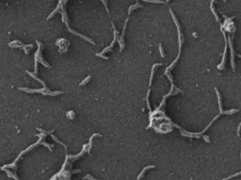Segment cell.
<instances>
[{
  "label": "cell",
  "mask_w": 241,
  "mask_h": 180,
  "mask_svg": "<svg viewBox=\"0 0 241 180\" xmlns=\"http://www.w3.org/2000/svg\"><path fill=\"white\" fill-rule=\"evenodd\" d=\"M138 8H142V5H140V4H138V3H136L135 5H133V6H130L129 9H128V15L131 14V11L132 10H134V9H138Z\"/></svg>",
  "instance_id": "6"
},
{
  "label": "cell",
  "mask_w": 241,
  "mask_h": 180,
  "mask_svg": "<svg viewBox=\"0 0 241 180\" xmlns=\"http://www.w3.org/2000/svg\"><path fill=\"white\" fill-rule=\"evenodd\" d=\"M224 1H226V0H224Z\"/></svg>",
  "instance_id": "17"
},
{
  "label": "cell",
  "mask_w": 241,
  "mask_h": 180,
  "mask_svg": "<svg viewBox=\"0 0 241 180\" xmlns=\"http://www.w3.org/2000/svg\"><path fill=\"white\" fill-rule=\"evenodd\" d=\"M159 51H160V54H161V56L164 57V56H165V53H164L163 48H162V45H161V44L159 45Z\"/></svg>",
  "instance_id": "9"
},
{
  "label": "cell",
  "mask_w": 241,
  "mask_h": 180,
  "mask_svg": "<svg viewBox=\"0 0 241 180\" xmlns=\"http://www.w3.org/2000/svg\"><path fill=\"white\" fill-rule=\"evenodd\" d=\"M240 158H241V154H240Z\"/></svg>",
  "instance_id": "16"
},
{
  "label": "cell",
  "mask_w": 241,
  "mask_h": 180,
  "mask_svg": "<svg viewBox=\"0 0 241 180\" xmlns=\"http://www.w3.org/2000/svg\"><path fill=\"white\" fill-rule=\"evenodd\" d=\"M237 56H238V57H240V58H241V54H238Z\"/></svg>",
  "instance_id": "15"
},
{
  "label": "cell",
  "mask_w": 241,
  "mask_h": 180,
  "mask_svg": "<svg viewBox=\"0 0 241 180\" xmlns=\"http://www.w3.org/2000/svg\"><path fill=\"white\" fill-rule=\"evenodd\" d=\"M84 179H90V180H96L95 178H93L91 175H90V174H88V175H86L85 177H84Z\"/></svg>",
  "instance_id": "11"
},
{
  "label": "cell",
  "mask_w": 241,
  "mask_h": 180,
  "mask_svg": "<svg viewBox=\"0 0 241 180\" xmlns=\"http://www.w3.org/2000/svg\"><path fill=\"white\" fill-rule=\"evenodd\" d=\"M240 129H241V122H240V124L238 125V127H237V136H239V133H240Z\"/></svg>",
  "instance_id": "12"
},
{
  "label": "cell",
  "mask_w": 241,
  "mask_h": 180,
  "mask_svg": "<svg viewBox=\"0 0 241 180\" xmlns=\"http://www.w3.org/2000/svg\"><path fill=\"white\" fill-rule=\"evenodd\" d=\"M241 174V171L239 173H234V174H232V175H230V176H228V177H226V178H223L222 180H229V179H232L233 177H235V176H237V175H240Z\"/></svg>",
  "instance_id": "8"
},
{
  "label": "cell",
  "mask_w": 241,
  "mask_h": 180,
  "mask_svg": "<svg viewBox=\"0 0 241 180\" xmlns=\"http://www.w3.org/2000/svg\"><path fill=\"white\" fill-rule=\"evenodd\" d=\"M214 2H215V0H212L211 1V4H210V9L212 10V12H213V14L215 15L216 17V20H217V22H219V18L218 16V14H217V12H216L215 9H214Z\"/></svg>",
  "instance_id": "5"
},
{
  "label": "cell",
  "mask_w": 241,
  "mask_h": 180,
  "mask_svg": "<svg viewBox=\"0 0 241 180\" xmlns=\"http://www.w3.org/2000/svg\"><path fill=\"white\" fill-rule=\"evenodd\" d=\"M90 76H88V78H86V79H85V80H84V81H83V82H82V83H81L80 85L82 86V85H85V84H87V83H88V82L90 81Z\"/></svg>",
  "instance_id": "10"
},
{
  "label": "cell",
  "mask_w": 241,
  "mask_h": 180,
  "mask_svg": "<svg viewBox=\"0 0 241 180\" xmlns=\"http://www.w3.org/2000/svg\"><path fill=\"white\" fill-rule=\"evenodd\" d=\"M153 168H155V165H148V166H146L142 171H141V173H139L138 175V178H137V180H139V179H141L142 177H143V175H144V173H145V172L147 171V170H149V169H153Z\"/></svg>",
  "instance_id": "3"
},
{
  "label": "cell",
  "mask_w": 241,
  "mask_h": 180,
  "mask_svg": "<svg viewBox=\"0 0 241 180\" xmlns=\"http://www.w3.org/2000/svg\"><path fill=\"white\" fill-rule=\"evenodd\" d=\"M162 64L161 63H157V64H155L153 66V69H152V72H151V76H150V83H149V86H152V82H153V78H154V73H155V68L158 67V66H161Z\"/></svg>",
  "instance_id": "4"
},
{
  "label": "cell",
  "mask_w": 241,
  "mask_h": 180,
  "mask_svg": "<svg viewBox=\"0 0 241 180\" xmlns=\"http://www.w3.org/2000/svg\"><path fill=\"white\" fill-rule=\"evenodd\" d=\"M204 140H205V141H206L207 143H209V138L207 137V136H204Z\"/></svg>",
  "instance_id": "14"
},
{
  "label": "cell",
  "mask_w": 241,
  "mask_h": 180,
  "mask_svg": "<svg viewBox=\"0 0 241 180\" xmlns=\"http://www.w3.org/2000/svg\"><path fill=\"white\" fill-rule=\"evenodd\" d=\"M228 40V45L230 46V50H231V63H232V68L234 70L235 68H234V52H233V41H232V37H228L227 38Z\"/></svg>",
  "instance_id": "2"
},
{
  "label": "cell",
  "mask_w": 241,
  "mask_h": 180,
  "mask_svg": "<svg viewBox=\"0 0 241 180\" xmlns=\"http://www.w3.org/2000/svg\"><path fill=\"white\" fill-rule=\"evenodd\" d=\"M142 1H145V2H149V3H156V4H163L164 2L162 0H142Z\"/></svg>",
  "instance_id": "7"
},
{
  "label": "cell",
  "mask_w": 241,
  "mask_h": 180,
  "mask_svg": "<svg viewBox=\"0 0 241 180\" xmlns=\"http://www.w3.org/2000/svg\"><path fill=\"white\" fill-rule=\"evenodd\" d=\"M216 94H217V97H218V108H219V113L220 114H233L234 113H236L237 110L235 109H233V110H230V111H226L224 112L222 110V106H221V100H220V95H219V92L218 91V89L215 88Z\"/></svg>",
  "instance_id": "1"
},
{
  "label": "cell",
  "mask_w": 241,
  "mask_h": 180,
  "mask_svg": "<svg viewBox=\"0 0 241 180\" xmlns=\"http://www.w3.org/2000/svg\"><path fill=\"white\" fill-rule=\"evenodd\" d=\"M97 56H101V57H103L104 59H107V56H105V55H103L102 53H98Z\"/></svg>",
  "instance_id": "13"
}]
</instances>
